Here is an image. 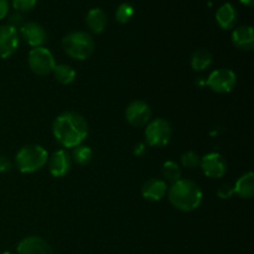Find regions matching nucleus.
I'll use <instances>...</instances> for the list:
<instances>
[{
	"label": "nucleus",
	"instance_id": "8",
	"mask_svg": "<svg viewBox=\"0 0 254 254\" xmlns=\"http://www.w3.org/2000/svg\"><path fill=\"white\" fill-rule=\"evenodd\" d=\"M151 118V109L148 103L143 101H134L127 107L126 119L130 126L144 127Z\"/></svg>",
	"mask_w": 254,
	"mask_h": 254
},
{
	"label": "nucleus",
	"instance_id": "10",
	"mask_svg": "<svg viewBox=\"0 0 254 254\" xmlns=\"http://www.w3.org/2000/svg\"><path fill=\"white\" fill-rule=\"evenodd\" d=\"M200 166L202 169L203 174L211 179L222 178L226 174V170H227L225 159L218 153H210L203 156V158H201Z\"/></svg>",
	"mask_w": 254,
	"mask_h": 254
},
{
	"label": "nucleus",
	"instance_id": "25",
	"mask_svg": "<svg viewBox=\"0 0 254 254\" xmlns=\"http://www.w3.org/2000/svg\"><path fill=\"white\" fill-rule=\"evenodd\" d=\"M37 0H12V7L17 12L31 11L36 5Z\"/></svg>",
	"mask_w": 254,
	"mask_h": 254
},
{
	"label": "nucleus",
	"instance_id": "19",
	"mask_svg": "<svg viewBox=\"0 0 254 254\" xmlns=\"http://www.w3.org/2000/svg\"><path fill=\"white\" fill-rule=\"evenodd\" d=\"M212 64V54L206 49H198L191 56V67L195 71H205Z\"/></svg>",
	"mask_w": 254,
	"mask_h": 254
},
{
	"label": "nucleus",
	"instance_id": "28",
	"mask_svg": "<svg viewBox=\"0 0 254 254\" xmlns=\"http://www.w3.org/2000/svg\"><path fill=\"white\" fill-rule=\"evenodd\" d=\"M12 169V164L10 159L5 155H0V173H6Z\"/></svg>",
	"mask_w": 254,
	"mask_h": 254
},
{
	"label": "nucleus",
	"instance_id": "1",
	"mask_svg": "<svg viewBox=\"0 0 254 254\" xmlns=\"http://www.w3.org/2000/svg\"><path fill=\"white\" fill-rule=\"evenodd\" d=\"M52 133L60 145L64 148H76L88 135V124L81 114L66 112L55 119Z\"/></svg>",
	"mask_w": 254,
	"mask_h": 254
},
{
	"label": "nucleus",
	"instance_id": "27",
	"mask_svg": "<svg viewBox=\"0 0 254 254\" xmlns=\"http://www.w3.org/2000/svg\"><path fill=\"white\" fill-rule=\"evenodd\" d=\"M22 21H24V17H22L21 12H14L9 16V26L14 27V29L17 30V27L22 26Z\"/></svg>",
	"mask_w": 254,
	"mask_h": 254
},
{
	"label": "nucleus",
	"instance_id": "30",
	"mask_svg": "<svg viewBox=\"0 0 254 254\" xmlns=\"http://www.w3.org/2000/svg\"><path fill=\"white\" fill-rule=\"evenodd\" d=\"M143 151H144V145H143V144H139V145L136 146L135 150H134V153L140 154V153H143Z\"/></svg>",
	"mask_w": 254,
	"mask_h": 254
},
{
	"label": "nucleus",
	"instance_id": "21",
	"mask_svg": "<svg viewBox=\"0 0 254 254\" xmlns=\"http://www.w3.org/2000/svg\"><path fill=\"white\" fill-rule=\"evenodd\" d=\"M92 156H93V151L89 146L78 145L73 148L71 159L78 165H87L92 160Z\"/></svg>",
	"mask_w": 254,
	"mask_h": 254
},
{
	"label": "nucleus",
	"instance_id": "23",
	"mask_svg": "<svg viewBox=\"0 0 254 254\" xmlns=\"http://www.w3.org/2000/svg\"><path fill=\"white\" fill-rule=\"evenodd\" d=\"M134 7L128 2H123L116 10V20L119 24H127L133 17Z\"/></svg>",
	"mask_w": 254,
	"mask_h": 254
},
{
	"label": "nucleus",
	"instance_id": "12",
	"mask_svg": "<svg viewBox=\"0 0 254 254\" xmlns=\"http://www.w3.org/2000/svg\"><path fill=\"white\" fill-rule=\"evenodd\" d=\"M17 254H54L49 243L37 236H29L17 245Z\"/></svg>",
	"mask_w": 254,
	"mask_h": 254
},
{
	"label": "nucleus",
	"instance_id": "14",
	"mask_svg": "<svg viewBox=\"0 0 254 254\" xmlns=\"http://www.w3.org/2000/svg\"><path fill=\"white\" fill-rule=\"evenodd\" d=\"M232 42L237 49L251 51L254 47V31L252 26H240L232 32Z\"/></svg>",
	"mask_w": 254,
	"mask_h": 254
},
{
	"label": "nucleus",
	"instance_id": "4",
	"mask_svg": "<svg viewBox=\"0 0 254 254\" xmlns=\"http://www.w3.org/2000/svg\"><path fill=\"white\" fill-rule=\"evenodd\" d=\"M49 160L47 151L41 145L31 144V145L22 146L15 156V164L17 170L24 174L35 173L44 168Z\"/></svg>",
	"mask_w": 254,
	"mask_h": 254
},
{
	"label": "nucleus",
	"instance_id": "2",
	"mask_svg": "<svg viewBox=\"0 0 254 254\" xmlns=\"http://www.w3.org/2000/svg\"><path fill=\"white\" fill-rule=\"evenodd\" d=\"M168 195L171 205L184 212L196 210L202 202V191L200 186L191 180L180 179L173 183Z\"/></svg>",
	"mask_w": 254,
	"mask_h": 254
},
{
	"label": "nucleus",
	"instance_id": "9",
	"mask_svg": "<svg viewBox=\"0 0 254 254\" xmlns=\"http://www.w3.org/2000/svg\"><path fill=\"white\" fill-rule=\"evenodd\" d=\"M19 32L9 25H0V59H7L19 47Z\"/></svg>",
	"mask_w": 254,
	"mask_h": 254
},
{
	"label": "nucleus",
	"instance_id": "13",
	"mask_svg": "<svg viewBox=\"0 0 254 254\" xmlns=\"http://www.w3.org/2000/svg\"><path fill=\"white\" fill-rule=\"evenodd\" d=\"M49 171L55 178H62L71 169L72 159L66 150L55 151L49 159Z\"/></svg>",
	"mask_w": 254,
	"mask_h": 254
},
{
	"label": "nucleus",
	"instance_id": "24",
	"mask_svg": "<svg viewBox=\"0 0 254 254\" xmlns=\"http://www.w3.org/2000/svg\"><path fill=\"white\" fill-rule=\"evenodd\" d=\"M201 158L198 156L197 153L195 151H186L185 154H183L181 156V164H183L184 168L186 169H195L197 166H200Z\"/></svg>",
	"mask_w": 254,
	"mask_h": 254
},
{
	"label": "nucleus",
	"instance_id": "3",
	"mask_svg": "<svg viewBox=\"0 0 254 254\" xmlns=\"http://www.w3.org/2000/svg\"><path fill=\"white\" fill-rule=\"evenodd\" d=\"M62 47L71 59L83 61L94 51V40L88 32L73 31L62 39Z\"/></svg>",
	"mask_w": 254,
	"mask_h": 254
},
{
	"label": "nucleus",
	"instance_id": "16",
	"mask_svg": "<svg viewBox=\"0 0 254 254\" xmlns=\"http://www.w3.org/2000/svg\"><path fill=\"white\" fill-rule=\"evenodd\" d=\"M216 21L223 30H230L237 22V10L231 2H225L216 11Z\"/></svg>",
	"mask_w": 254,
	"mask_h": 254
},
{
	"label": "nucleus",
	"instance_id": "22",
	"mask_svg": "<svg viewBox=\"0 0 254 254\" xmlns=\"http://www.w3.org/2000/svg\"><path fill=\"white\" fill-rule=\"evenodd\" d=\"M163 175L168 181L175 183L181 178V168L175 161H165L163 165Z\"/></svg>",
	"mask_w": 254,
	"mask_h": 254
},
{
	"label": "nucleus",
	"instance_id": "7",
	"mask_svg": "<svg viewBox=\"0 0 254 254\" xmlns=\"http://www.w3.org/2000/svg\"><path fill=\"white\" fill-rule=\"evenodd\" d=\"M236 81H237V77L232 69L220 68L213 71L208 76L205 84L216 93H228L235 88Z\"/></svg>",
	"mask_w": 254,
	"mask_h": 254
},
{
	"label": "nucleus",
	"instance_id": "32",
	"mask_svg": "<svg viewBox=\"0 0 254 254\" xmlns=\"http://www.w3.org/2000/svg\"><path fill=\"white\" fill-rule=\"evenodd\" d=\"M1 254H14L12 252H2Z\"/></svg>",
	"mask_w": 254,
	"mask_h": 254
},
{
	"label": "nucleus",
	"instance_id": "11",
	"mask_svg": "<svg viewBox=\"0 0 254 254\" xmlns=\"http://www.w3.org/2000/svg\"><path fill=\"white\" fill-rule=\"evenodd\" d=\"M20 35L22 39L32 47H40L46 42V30L37 22H25L20 27Z\"/></svg>",
	"mask_w": 254,
	"mask_h": 254
},
{
	"label": "nucleus",
	"instance_id": "6",
	"mask_svg": "<svg viewBox=\"0 0 254 254\" xmlns=\"http://www.w3.org/2000/svg\"><path fill=\"white\" fill-rule=\"evenodd\" d=\"M171 138V126L168 121L161 118L154 119L145 129V140L148 145L160 148L166 145Z\"/></svg>",
	"mask_w": 254,
	"mask_h": 254
},
{
	"label": "nucleus",
	"instance_id": "17",
	"mask_svg": "<svg viewBox=\"0 0 254 254\" xmlns=\"http://www.w3.org/2000/svg\"><path fill=\"white\" fill-rule=\"evenodd\" d=\"M86 24L93 34H101L107 26L106 12L99 7L91 9L86 16Z\"/></svg>",
	"mask_w": 254,
	"mask_h": 254
},
{
	"label": "nucleus",
	"instance_id": "26",
	"mask_svg": "<svg viewBox=\"0 0 254 254\" xmlns=\"http://www.w3.org/2000/svg\"><path fill=\"white\" fill-rule=\"evenodd\" d=\"M235 193V189L230 184H225V185L221 186L217 190V196L222 200H227V198L232 197V195Z\"/></svg>",
	"mask_w": 254,
	"mask_h": 254
},
{
	"label": "nucleus",
	"instance_id": "31",
	"mask_svg": "<svg viewBox=\"0 0 254 254\" xmlns=\"http://www.w3.org/2000/svg\"><path fill=\"white\" fill-rule=\"evenodd\" d=\"M240 1L242 2V4L247 5V6H253V2H254V0H240Z\"/></svg>",
	"mask_w": 254,
	"mask_h": 254
},
{
	"label": "nucleus",
	"instance_id": "18",
	"mask_svg": "<svg viewBox=\"0 0 254 254\" xmlns=\"http://www.w3.org/2000/svg\"><path fill=\"white\" fill-rule=\"evenodd\" d=\"M233 189H235V193H237L241 198L252 197L254 193V175L252 171L241 176Z\"/></svg>",
	"mask_w": 254,
	"mask_h": 254
},
{
	"label": "nucleus",
	"instance_id": "15",
	"mask_svg": "<svg viewBox=\"0 0 254 254\" xmlns=\"http://www.w3.org/2000/svg\"><path fill=\"white\" fill-rule=\"evenodd\" d=\"M168 191V186L164 180L160 179H149L141 188V195L145 200L159 201L164 197Z\"/></svg>",
	"mask_w": 254,
	"mask_h": 254
},
{
	"label": "nucleus",
	"instance_id": "20",
	"mask_svg": "<svg viewBox=\"0 0 254 254\" xmlns=\"http://www.w3.org/2000/svg\"><path fill=\"white\" fill-rule=\"evenodd\" d=\"M52 72L56 81L61 84H69L76 78V71L69 64H56Z\"/></svg>",
	"mask_w": 254,
	"mask_h": 254
},
{
	"label": "nucleus",
	"instance_id": "29",
	"mask_svg": "<svg viewBox=\"0 0 254 254\" xmlns=\"http://www.w3.org/2000/svg\"><path fill=\"white\" fill-rule=\"evenodd\" d=\"M9 12V2L7 0H0V20L4 19Z\"/></svg>",
	"mask_w": 254,
	"mask_h": 254
},
{
	"label": "nucleus",
	"instance_id": "5",
	"mask_svg": "<svg viewBox=\"0 0 254 254\" xmlns=\"http://www.w3.org/2000/svg\"><path fill=\"white\" fill-rule=\"evenodd\" d=\"M29 67L34 73L45 76L54 71L56 62H55L54 55L46 47L40 46L34 47L29 54Z\"/></svg>",
	"mask_w": 254,
	"mask_h": 254
}]
</instances>
